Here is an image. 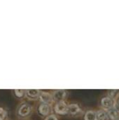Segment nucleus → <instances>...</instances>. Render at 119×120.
Masks as SVG:
<instances>
[{"label": "nucleus", "mask_w": 119, "mask_h": 120, "mask_svg": "<svg viewBox=\"0 0 119 120\" xmlns=\"http://www.w3.org/2000/svg\"><path fill=\"white\" fill-rule=\"evenodd\" d=\"M67 105L64 102H60L55 105V112L60 115H65L67 112Z\"/></svg>", "instance_id": "obj_1"}, {"label": "nucleus", "mask_w": 119, "mask_h": 120, "mask_svg": "<svg viewBox=\"0 0 119 120\" xmlns=\"http://www.w3.org/2000/svg\"><path fill=\"white\" fill-rule=\"evenodd\" d=\"M65 91L64 90H58L55 91L53 94L54 99L57 101H62L65 97Z\"/></svg>", "instance_id": "obj_2"}, {"label": "nucleus", "mask_w": 119, "mask_h": 120, "mask_svg": "<svg viewBox=\"0 0 119 120\" xmlns=\"http://www.w3.org/2000/svg\"><path fill=\"white\" fill-rule=\"evenodd\" d=\"M108 115L112 120H116L119 117V112L116 108H112L108 111Z\"/></svg>", "instance_id": "obj_3"}, {"label": "nucleus", "mask_w": 119, "mask_h": 120, "mask_svg": "<svg viewBox=\"0 0 119 120\" xmlns=\"http://www.w3.org/2000/svg\"><path fill=\"white\" fill-rule=\"evenodd\" d=\"M40 98L42 102L45 103V104H47V105L52 102V97L48 93H42L40 96Z\"/></svg>", "instance_id": "obj_4"}, {"label": "nucleus", "mask_w": 119, "mask_h": 120, "mask_svg": "<svg viewBox=\"0 0 119 120\" xmlns=\"http://www.w3.org/2000/svg\"><path fill=\"white\" fill-rule=\"evenodd\" d=\"M29 112H30V107L27 104L22 105L19 110V114L21 116H26L29 113Z\"/></svg>", "instance_id": "obj_5"}, {"label": "nucleus", "mask_w": 119, "mask_h": 120, "mask_svg": "<svg viewBox=\"0 0 119 120\" xmlns=\"http://www.w3.org/2000/svg\"><path fill=\"white\" fill-rule=\"evenodd\" d=\"M102 105L105 108H112L113 106V101L110 98H104L102 100Z\"/></svg>", "instance_id": "obj_6"}, {"label": "nucleus", "mask_w": 119, "mask_h": 120, "mask_svg": "<svg viewBox=\"0 0 119 120\" xmlns=\"http://www.w3.org/2000/svg\"><path fill=\"white\" fill-rule=\"evenodd\" d=\"M80 111L79 107L76 104H71L67 107V112L72 115H75Z\"/></svg>", "instance_id": "obj_7"}, {"label": "nucleus", "mask_w": 119, "mask_h": 120, "mask_svg": "<svg viewBox=\"0 0 119 120\" xmlns=\"http://www.w3.org/2000/svg\"><path fill=\"white\" fill-rule=\"evenodd\" d=\"M50 111V108H49V106L47 105V104H42L40 105L39 107V112L41 115H46L48 114Z\"/></svg>", "instance_id": "obj_8"}, {"label": "nucleus", "mask_w": 119, "mask_h": 120, "mask_svg": "<svg viewBox=\"0 0 119 120\" xmlns=\"http://www.w3.org/2000/svg\"><path fill=\"white\" fill-rule=\"evenodd\" d=\"M96 113L94 111H88L85 115V120H95Z\"/></svg>", "instance_id": "obj_9"}, {"label": "nucleus", "mask_w": 119, "mask_h": 120, "mask_svg": "<svg viewBox=\"0 0 119 120\" xmlns=\"http://www.w3.org/2000/svg\"><path fill=\"white\" fill-rule=\"evenodd\" d=\"M96 117L97 120H106L107 118V113L105 111L102 110H100L97 112V113L96 114Z\"/></svg>", "instance_id": "obj_10"}, {"label": "nucleus", "mask_w": 119, "mask_h": 120, "mask_svg": "<svg viewBox=\"0 0 119 120\" xmlns=\"http://www.w3.org/2000/svg\"><path fill=\"white\" fill-rule=\"evenodd\" d=\"M39 91L36 89H30L27 91V94L31 97H36L38 96Z\"/></svg>", "instance_id": "obj_11"}, {"label": "nucleus", "mask_w": 119, "mask_h": 120, "mask_svg": "<svg viewBox=\"0 0 119 120\" xmlns=\"http://www.w3.org/2000/svg\"><path fill=\"white\" fill-rule=\"evenodd\" d=\"M6 111L4 110L2 108H0V120H4L6 117Z\"/></svg>", "instance_id": "obj_12"}, {"label": "nucleus", "mask_w": 119, "mask_h": 120, "mask_svg": "<svg viewBox=\"0 0 119 120\" xmlns=\"http://www.w3.org/2000/svg\"><path fill=\"white\" fill-rule=\"evenodd\" d=\"M15 94L18 97H22V95L24 94V91L21 89H19V90H15Z\"/></svg>", "instance_id": "obj_13"}, {"label": "nucleus", "mask_w": 119, "mask_h": 120, "mask_svg": "<svg viewBox=\"0 0 119 120\" xmlns=\"http://www.w3.org/2000/svg\"><path fill=\"white\" fill-rule=\"evenodd\" d=\"M46 120H58L57 118L55 117V116L54 115H51V116H49L48 117H47Z\"/></svg>", "instance_id": "obj_14"}, {"label": "nucleus", "mask_w": 119, "mask_h": 120, "mask_svg": "<svg viewBox=\"0 0 119 120\" xmlns=\"http://www.w3.org/2000/svg\"></svg>", "instance_id": "obj_15"}]
</instances>
